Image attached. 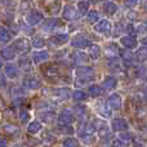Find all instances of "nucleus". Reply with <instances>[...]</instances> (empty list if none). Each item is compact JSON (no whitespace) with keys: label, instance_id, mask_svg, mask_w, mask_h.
<instances>
[{"label":"nucleus","instance_id":"nucleus-44","mask_svg":"<svg viewBox=\"0 0 147 147\" xmlns=\"http://www.w3.org/2000/svg\"><path fill=\"white\" fill-rule=\"evenodd\" d=\"M5 84H7V79L3 74H0V86H5Z\"/></svg>","mask_w":147,"mask_h":147},{"label":"nucleus","instance_id":"nucleus-29","mask_svg":"<svg viewBox=\"0 0 147 147\" xmlns=\"http://www.w3.org/2000/svg\"><path fill=\"white\" fill-rule=\"evenodd\" d=\"M97 111L99 112V115H102L103 117H110L111 116V109L109 106H105V105H98L97 106Z\"/></svg>","mask_w":147,"mask_h":147},{"label":"nucleus","instance_id":"nucleus-16","mask_svg":"<svg viewBox=\"0 0 147 147\" xmlns=\"http://www.w3.org/2000/svg\"><path fill=\"white\" fill-rule=\"evenodd\" d=\"M23 85L27 89H39L41 86V81L35 78H26L23 80Z\"/></svg>","mask_w":147,"mask_h":147},{"label":"nucleus","instance_id":"nucleus-40","mask_svg":"<svg viewBox=\"0 0 147 147\" xmlns=\"http://www.w3.org/2000/svg\"><path fill=\"white\" fill-rule=\"evenodd\" d=\"M93 125H94V128L96 129H101V128H105V127H107V124L103 121V120H101V119H97V120H94L93 121Z\"/></svg>","mask_w":147,"mask_h":147},{"label":"nucleus","instance_id":"nucleus-9","mask_svg":"<svg viewBox=\"0 0 147 147\" xmlns=\"http://www.w3.org/2000/svg\"><path fill=\"white\" fill-rule=\"evenodd\" d=\"M13 48H14L17 52H22V53H25V52H27L28 48H30V43H28L27 39L20 38L13 43Z\"/></svg>","mask_w":147,"mask_h":147},{"label":"nucleus","instance_id":"nucleus-12","mask_svg":"<svg viewBox=\"0 0 147 147\" xmlns=\"http://www.w3.org/2000/svg\"><path fill=\"white\" fill-rule=\"evenodd\" d=\"M43 5L45 7V9L48 10L49 13H53V14L58 12L59 7H61V4H59V0H44Z\"/></svg>","mask_w":147,"mask_h":147},{"label":"nucleus","instance_id":"nucleus-31","mask_svg":"<svg viewBox=\"0 0 147 147\" xmlns=\"http://www.w3.org/2000/svg\"><path fill=\"white\" fill-rule=\"evenodd\" d=\"M120 56H121V58L127 62L133 61V58H134V54H133L132 52H130V49H128V48H125L124 51L120 52Z\"/></svg>","mask_w":147,"mask_h":147},{"label":"nucleus","instance_id":"nucleus-37","mask_svg":"<svg viewBox=\"0 0 147 147\" xmlns=\"http://www.w3.org/2000/svg\"><path fill=\"white\" fill-rule=\"evenodd\" d=\"M4 130H5V133H8V134H14V133L18 132V128L13 124H7L4 127Z\"/></svg>","mask_w":147,"mask_h":147},{"label":"nucleus","instance_id":"nucleus-6","mask_svg":"<svg viewBox=\"0 0 147 147\" xmlns=\"http://www.w3.org/2000/svg\"><path fill=\"white\" fill-rule=\"evenodd\" d=\"M111 128L115 132H125L128 129V123L123 117H116L111 121Z\"/></svg>","mask_w":147,"mask_h":147},{"label":"nucleus","instance_id":"nucleus-14","mask_svg":"<svg viewBox=\"0 0 147 147\" xmlns=\"http://www.w3.org/2000/svg\"><path fill=\"white\" fill-rule=\"evenodd\" d=\"M0 56L4 59H7V61H12L16 57V49L13 47H5V48H3L0 51Z\"/></svg>","mask_w":147,"mask_h":147},{"label":"nucleus","instance_id":"nucleus-46","mask_svg":"<svg viewBox=\"0 0 147 147\" xmlns=\"http://www.w3.org/2000/svg\"><path fill=\"white\" fill-rule=\"evenodd\" d=\"M3 66V63H1V59H0V67H1Z\"/></svg>","mask_w":147,"mask_h":147},{"label":"nucleus","instance_id":"nucleus-4","mask_svg":"<svg viewBox=\"0 0 147 147\" xmlns=\"http://www.w3.org/2000/svg\"><path fill=\"white\" fill-rule=\"evenodd\" d=\"M112 28V23L110 22L109 20H101V21H97L96 25H94V30L96 32L99 34H107L110 32Z\"/></svg>","mask_w":147,"mask_h":147},{"label":"nucleus","instance_id":"nucleus-43","mask_svg":"<svg viewBox=\"0 0 147 147\" xmlns=\"http://www.w3.org/2000/svg\"><path fill=\"white\" fill-rule=\"evenodd\" d=\"M141 1H142V0H127L125 4H127L128 7H134V5L141 4Z\"/></svg>","mask_w":147,"mask_h":147},{"label":"nucleus","instance_id":"nucleus-27","mask_svg":"<svg viewBox=\"0 0 147 147\" xmlns=\"http://www.w3.org/2000/svg\"><path fill=\"white\" fill-rule=\"evenodd\" d=\"M41 130V124L39 121H31L30 124L27 125V132L30 134H36Z\"/></svg>","mask_w":147,"mask_h":147},{"label":"nucleus","instance_id":"nucleus-41","mask_svg":"<svg viewBox=\"0 0 147 147\" xmlns=\"http://www.w3.org/2000/svg\"><path fill=\"white\" fill-rule=\"evenodd\" d=\"M47 74V76H51V78H53V76H58V70L57 69H54V67H49L47 71H44Z\"/></svg>","mask_w":147,"mask_h":147},{"label":"nucleus","instance_id":"nucleus-47","mask_svg":"<svg viewBox=\"0 0 147 147\" xmlns=\"http://www.w3.org/2000/svg\"><path fill=\"white\" fill-rule=\"evenodd\" d=\"M146 27H147V22H146Z\"/></svg>","mask_w":147,"mask_h":147},{"label":"nucleus","instance_id":"nucleus-45","mask_svg":"<svg viewBox=\"0 0 147 147\" xmlns=\"http://www.w3.org/2000/svg\"><path fill=\"white\" fill-rule=\"evenodd\" d=\"M141 43H142L143 45H146V47H147V36H146V38H143L142 40H141Z\"/></svg>","mask_w":147,"mask_h":147},{"label":"nucleus","instance_id":"nucleus-18","mask_svg":"<svg viewBox=\"0 0 147 147\" xmlns=\"http://www.w3.org/2000/svg\"><path fill=\"white\" fill-rule=\"evenodd\" d=\"M4 75L9 79H16V78H18V75H20V70H18L16 66L7 65V66L4 67Z\"/></svg>","mask_w":147,"mask_h":147},{"label":"nucleus","instance_id":"nucleus-35","mask_svg":"<svg viewBox=\"0 0 147 147\" xmlns=\"http://www.w3.org/2000/svg\"><path fill=\"white\" fill-rule=\"evenodd\" d=\"M62 145L65 147H76V146H79V141H76L75 138H72V137H69L62 142Z\"/></svg>","mask_w":147,"mask_h":147},{"label":"nucleus","instance_id":"nucleus-23","mask_svg":"<svg viewBox=\"0 0 147 147\" xmlns=\"http://www.w3.org/2000/svg\"><path fill=\"white\" fill-rule=\"evenodd\" d=\"M74 61H75L76 65H83V63H86L89 61V56H86L85 53H81V52H76L74 53Z\"/></svg>","mask_w":147,"mask_h":147},{"label":"nucleus","instance_id":"nucleus-21","mask_svg":"<svg viewBox=\"0 0 147 147\" xmlns=\"http://www.w3.org/2000/svg\"><path fill=\"white\" fill-rule=\"evenodd\" d=\"M94 132H96V128H94L93 123H86L80 129V134L83 136V137H88V136L94 134Z\"/></svg>","mask_w":147,"mask_h":147},{"label":"nucleus","instance_id":"nucleus-26","mask_svg":"<svg viewBox=\"0 0 147 147\" xmlns=\"http://www.w3.org/2000/svg\"><path fill=\"white\" fill-rule=\"evenodd\" d=\"M103 10H105V13H106V14L112 16V14H115V13L117 12V5L115 4L114 1H109V3H106V4H105Z\"/></svg>","mask_w":147,"mask_h":147},{"label":"nucleus","instance_id":"nucleus-39","mask_svg":"<svg viewBox=\"0 0 147 147\" xmlns=\"http://www.w3.org/2000/svg\"><path fill=\"white\" fill-rule=\"evenodd\" d=\"M75 112H76V115H78L79 117H83V116H85L86 115V110H85V107L84 106H78L75 109Z\"/></svg>","mask_w":147,"mask_h":147},{"label":"nucleus","instance_id":"nucleus-7","mask_svg":"<svg viewBox=\"0 0 147 147\" xmlns=\"http://www.w3.org/2000/svg\"><path fill=\"white\" fill-rule=\"evenodd\" d=\"M76 75H78V78L81 79H93L94 70L89 66H80L76 69Z\"/></svg>","mask_w":147,"mask_h":147},{"label":"nucleus","instance_id":"nucleus-32","mask_svg":"<svg viewBox=\"0 0 147 147\" xmlns=\"http://www.w3.org/2000/svg\"><path fill=\"white\" fill-rule=\"evenodd\" d=\"M44 45H45V40L43 38H34L31 41V47L35 49H41Z\"/></svg>","mask_w":147,"mask_h":147},{"label":"nucleus","instance_id":"nucleus-3","mask_svg":"<svg viewBox=\"0 0 147 147\" xmlns=\"http://www.w3.org/2000/svg\"><path fill=\"white\" fill-rule=\"evenodd\" d=\"M62 17L66 21H75L80 17V14L72 5H65L63 10H62Z\"/></svg>","mask_w":147,"mask_h":147},{"label":"nucleus","instance_id":"nucleus-11","mask_svg":"<svg viewBox=\"0 0 147 147\" xmlns=\"http://www.w3.org/2000/svg\"><path fill=\"white\" fill-rule=\"evenodd\" d=\"M69 39H70L69 34H57V35L51 36L49 41L53 45H63V44H66L69 41Z\"/></svg>","mask_w":147,"mask_h":147},{"label":"nucleus","instance_id":"nucleus-22","mask_svg":"<svg viewBox=\"0 0 147 147\" xmlns=\"http://www.w3.org/2000/svg\"><path fill=\"white\" fill-rule=\"evenodd\" d=\"M12 32L4 26H0V41L1 43H9L12 40Z\"/></svg>","mask_w":147,"mask_h":147},{"label":"nucleus","instance_id":"nucleus-36","mask_svg":"<svg viewBox=\"0 0 147 147\" xmlns=\"http://www.w3.org/2000/svg\"><path fill=\"white\" fill-rule=\"evenodd\" d=\"M72 97H74V99H75V101H84V99L86 98V93L78 89V90H75L72 93Z\"/></svg>","mask_w":147,"mask_h":147},{"label":"nucleus","instance_id":"nucleus-13","mask_svg":"<svg viewBox=\"0 0 147 147\" xmlns=\"http://www.w3.org/2000/svg\"><path fill=\"white\" fill-rule=\"evenodd\" d=\"M49 59V53L47 51H39L32 54V61L35 63H43Z\"/></svg>","mask_w":147,"mask_h":147},{"label":"nucleus","instance_id":"nucleus-8","mask_svg":"<svg viewBox=\"0 0 147 147\" xmlns=\"http://www.w3.org/2000/svg\"><path fill=\"white\" fill-rule=\"evenodd\" d=\"M89 44H90L89 40L83 35H76L71 39V45L74 48H86V47H89Z\"/></svg>","mask_w":147,"mask_h":147},{"label":"nucleus","instance_id":"nucleus-19","mask_svg":"<svg viewBox=\"0 0 147 147\" xmlns=\"http://www.w3.org/2000/svg\"><path fill=\"white\" fill-rule=\"evenodd\" d=\"M88 54L90 58L93 59H98L101 57V47L98 44H89V51Z\"/></svg>","mask_w":147,"mask_h":147},{"label":"nucleus","instance_id":"nucleus-25","mask_svg":"<svg viewBox=\"0 0 147 147\" xmlns=\"http://www.w3.org/2000/svg\"><path fill=\"white\" fill-rule=\"evenodd\" d=\"M54 97L58 99H66L70 94V89L69 88H59V89H54Z\"/></svg>","mask_w":147,"mask_h":147},{"label":"nucleus","instance_id":"nucleus-2","mask_svg":"<svg viewBox=\"0 0 147 147\" xmlns=\"http://www.w3.org/2000/svg\"><path fill=\"white\" fill-rule=\"evenodd\" d=\"M75 120V115L71 110H63L61 114L58 115V123L59 125H69L72 124Z\"/></svg>","mask_w":147,"mask_h":147},{"label":"nucleus","instance_id":"nucleus-17","mask_svg":"<svg viewBox=\"0 0 147 147\" xmlns=\"http://www.w3.org/2000/svg\"><path fill=\"white\" fill-rule=\"evenodd\" d=\"M62 26V21L58 18H49L44 22V28L45 30H54L57 27H61Z\"/></svg>","mask_w":147,"mask_h":147},{"label":"nucleus","instance_id":"nucleus-42","mask_svg":"<svg viewBox=\"0 0 147 147\" xmlns=\"http://www.w3.org/2000/svg\"><path fill=\"white\" fill-rule=\"evenodd\" d=\"M128 143L125 142L123 138H116V140L114 141V143H112V146H127Z\"/></svg>","mask_w":147,"mask_h":147},{"label":"nucleus","instance_id":"nucleus-15","mask_svg":"<svg viewBox=\"0 0 147 147\" xmlns=\"http://www.w3.org/2000/svg\"><path fill=\"white\" fill-rule=\"evenodd\" d=\"M88 93L90 97H99V96H103L105 94V88L103 86H99L97 84H93V85H89L88 86Z\"/></svg>","mask_w":147,"mask_h":147},{"label":"nucleus","instance_id":"nucleus-5","mask_svg":"<svg viewBox=\"0 0 147 147\" xmlns=\"http://www.w3.org/2000/svg\"><path fill=\"white\" fill-rule=\"evenodd\" d=\"M106 105L111 110H119V109H121L123 99H121V97H120L119 94H111V96L107 98Z\"/></svg>","mask_w":147,"mask_h":147},{"label":"nucleus","instance_id":"nucleus-30","mask_svg":"<svg viewBox=\"0 0 147 147\" xmlns=\"http://www.w3.org/2000/svg\"><path fill=\"white\" fill-rule=\"evenodd\" d=\"M86 17H88V22L94 25L97 21H99V13L97 12V10H88Z\"/></svg>","mask_w":147,"mask_h":147},{"label":"nucleus","instance_id":"nucleus-1","mask_svg":"<svg viewBox=\"0 0 147 147\" xmlns=\"http://www.w3.org/2000/svg\"><path fill=\"white\" fill-rule=\"evenodd\" d=\"M43 18H44V16L41 14L39 10L32 9L27 16H26V22H27L30 26H35V25H39V23L43 21Z\"/></svg>","mask_w":147,"mask_h":147},{"label":"nucleus","instance_id":"nucleus-24","mask_svg":"<svg viewBox=\"0 0 147 147\" xmlns=\"http://www.w3.org/2000/svg\"><path fill=\"white\" fill-rule=\"evenodd\" d=\"M134 58L137 59L138 62H145L147 61V47L143 45L141 49H138L137 53L134 54Z\"/></svg>","mask_w":147,"mask_h":147},{"label":"nucleus","instance_id":"nucleus-38","mask_svg":"<svg viewBox=\"0 0 147 147\" xmlns=\"http://www.w3.org/2000/svg\"><path fill=\"white\" fill-rule=\"evenodd\" d=\"M61 132L65 134H74V128L71 127V124L69 125H61Z\"/></svg>","mask_w":147,"mask_h":147},{"label":"nucleus","instance_id":"nucleus-33","mask_svg":"<svg viewBox=\"0 0 147 147\" xmlns=\"http://www.w3.org/2000/svg\"><path fill=\"white\" fill-rule=\"evenodd\" d=\"M18 116H20V120L23 123V124H26V123L30 120V112L27 111V109H21L20 112H18Z\"/></svg>","mask_w":147,"mask_h":147},{"label":"nucleus","instance_id":"nucleus-20","mask_svg":"<svg viewBox=\"0 0 147 147\" xmlns=\"http://www.w3.org/2000/svg\"><path fill=\"white\" fill-rule=\"evenodd\" d=\"M102 86H103L105 89L112 90V89H115L117 86V80L114 78V76H107V78L103 80V83H102Z\"/></svg>","mask_w":147,"mask_h":147},{"label":"nucleus","instance_id":"nucleus-10","mask_svg":"<svg viewBox=\"0 0 147 147\" xmlns=\"http://www.w3.org/2000/svg\"><path fill=\"white\" fill-rule=\"evenodd\" d=\"M120 43H121V45L124 47V48L134 49L136 47H137L138 41L133 35H127V36H123V38L120 39Z\"/></svg>","mask_w":147,"mask_h":147},{"label":"nucleus","instance_id":"nucleus-34","mask_svg":"<svg viewBox=\"0 0 147 147\" xmlns=\"http://www.w3.org/2000/svg\"><path fill=\"white\" fill-rule=\"evenodd\" d=\"M39 116H40V119L45 123H52V121H54V119H56V115H54L53 112H43V114H40Z\"/></svg>","mask_w":147,"mask_h":147},{"label":"nucleus","instance_id":"nucleus-28","mask_svg":"<svg viewBox=\"0 0 147 147\" xmlns=\"http://www.w3.org/2000/svg\"><path fill=\"white\" fill-rule=\"evenodd\" d=\"M89 10V3L85 1V0H81V1L78 3V12L80 16H84L86 14Z\"/></svg>","mask_w":147,"mask_h":147}]
</instances>
